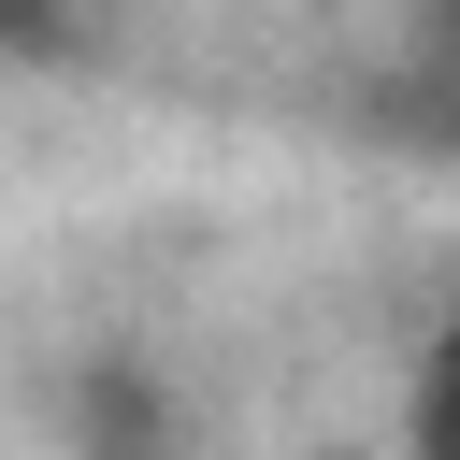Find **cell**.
Segmentation results:
<instances>
[{"label": "cell", "mask_w": 460, "mask_h": 460, "mask_svg": "<svg viewBox=\"0 0 460 460\" xmlns=\"http://www.w3.org/2000/svg\"><path fill=\"white\" fill-rule=\"evenodd\" d=\"M402 460H460V316L417 345V374H402Z\"/></svg>", "instance_id": "obj_1"}]
</instances>
